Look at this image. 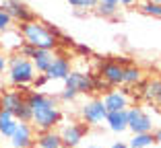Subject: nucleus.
<instances>
[{
  "instance_id": "6ab92c4d",
  "label": "nucleus",
  "mask_w": 161,
  "mask_h": 148,
  "mask_svg": "<svg viewBox=\"0 0 161 148\" xmlns=\"http://www.w3.org/2000/svg\"><path fill=\"white\" fill-rule=\"evenodd\" d=\"M52 60H54V52H50V49H37L35 48L33 56H31V62H33V68H35L37 74H46L50 64H52Z\"/></svg>"
},
{
  "instance_id": "f03ea898",
  "label": "nucleus",
  "mask_w": 161,
  "mask_h": 148,
  "mask_svg": "<svg viewBox=\"0 0 161 148\" xmlns=\"http://www.w3.org/2000/svg\"><path fill=\"white\" fill-rule=\"evenodd\" d=\"M37 72L33 68V62L29 58L21 56L19 52L8 54V62H6V80L10 86L19 89L23 95H27L31 91V84H33Z\"/></svg>"
},
{
  "instance_id": "aec40b11",
  "label": "nucleus",
  "mask_w": 161,
  "mask_h": 148,
  "mask_svg": "<svg viewBox=\"0 0 161 148\" xmlns=\"http://www.w3.org/2000/svg\"><path fill=\"white\" fill-rule=\"evenodd\" d=\"M126 144L128 148H149L155 144V138H153V132H149V134H132V138Z\"/></svg>"
},
{
  "instance_id": "9d476101",
  "label": "nucleus",
  "mask_w": 161,
  "mask_h": 148,
  "mask_svg": "<svg viewBox=\"0 0 161 148\" xmlns=\"http://www.w3.org/2000/svg\"><path fill=\"white\" fill-rule=\"evenodd\" d=\"M122 70H124V68L120 66V64H116L114 60L109 58V60L99 62L95 74H97L105 84H109L112 89H116V86H122Z\"/></svg>"
},
{
  "instance_id": "b1692460",
  "label": "nucleus",
  "mask_w": 161,
  "mask_h": 148,
  "mask_svg": "<svg viewBox=\"0 0 161 148\" xmlns=\"http://www.w3.org/2000/svg\"><path fill=\"white\" fill-rule=\"evenodd\" d=\"M13 117L19 121V124H31V107H29L27 103L19 105L17 109L13 111Z\"/></svg>"
},
{
  "instance_id": "a211bd4d",
  "label": "nucleus",
  "mask_w": 161,
  "mask_h": 148,
  "mask_svg": "<svg viewBox=\"0 0 161 148\" xmlns=\"http://www.w3.org/2000/svg\"><path fill=\"white\" fill-rule=\"evenodd\" d=\"M105 125H108L109 132H114V134L126 132L128 130L126 111H108V115H105Z\"/></svg>"
},
{
  "instance_id": "dca6fc26",
  "label": "nucleus",
  "mask_w": 161,
  "mask_h": 148,
  "mask_svg": "<svg viewBox=\"0 0 161 148\" xmlns=\"http://www.w3.org/2000/svg\"><path fill=\"white\" fill-rule=\"evenodd\" d=\"M142 80H145V70H142L138 64L124 66V70H122V86H126V89H136Z\"/></svg>"
},
{
  "instance_id": "7ed1b4c3",
  "label": "nucleus",
  "mask_w": 161,
  "mask_h": 148,
  "mask_svg": "<svg viewBox=\"0 0 161 148\" xmlns=\"http://www.w3.org/2000/svg\"><path fill=\"white\" fill-rule=\"evenodd\" d=\"M19 33L23 35V41L27 45H33L37 49H50V52L58 49V39L47 31V25L39 19H33L29 23H21Z\"/></svg>"
},
{
  "instance_id": "72a5a7b5",
  "label": "nucleus",
  "mask_w": 161,
  "mask_h": 148,
  "mask_svg": "<svg viewBox=\"0 0 161 148\" xmlns=\"http://www.w3.org/2000/svg\"><path fill=\"white\" fill-rule=\"evenodd\" d=\"M109 148H128V144H126V142H122V140H116V142L112 144Z\"/></svg>"
},
{
  "instance_id": "5701e85b",
  "label": "nucleus",
  "mask_w": 161,
  "mask_h": 148,
  "mask_svg": "<svg viewBox=\"0 0 161 148\" xmlns=\"http://www.w3.org/2000/svg\"><path fill=\"white\" fill-rule=\"evenodd\" d=\"M17 125H19V121L14 120V117H8V120L0 117V138L10 140V136H13L14 130H17Z\"/></svg>"
},
{
  "instance_id": "2f4dec72",
  "label": "nucleus",
  "mask_w": 161,
  "mask_h": 148,
  "mask_svg": "<svg viewBox=\"0 0 161 148\" xmlns=\"http://www.w3.org/2000/svg\"><path fill=\"white\" fill-rule=\"evenodd\" d=\"M118 6H124V8H130V6H136L138 0H114Z\"/></svg>"
},
{
  "instance_id": "39448f33",
  "label": "nucleus",
  "mask_w": 161,
  "mask_h": 148,
  "mask_svg": "<svg viewBox=\"0 0 161 148\" xmlns=\"http://www.w3.org/2000/svg\"><path fill=\"white\" fill-rule=\"evenodd\" d=\"M105 115L108 109L103 107L101 97H87L79 105V120L85 121L89 128H97V125L105 124Z\"/></svg>"
},
{
  "instance_id": "f8f14e48",
  "label": "nucleus",
  "mask_w": 161,
  "mask_h": 148,
  "mask_svg": "<svg viewBox=\"0 0 161 148\" xmlns=\"http://www.w3.org/2000/svg\"><path fill=\"white\" fill-rule=\"evenodd\" d=\"M8 142H10L13 148H33V144H35V130H33V125L31 124H19Z\"/></svg>"
},
{
  "instance_id": "0eeeda50",
  "label": "nucleus",
  "mask_w": 161,
  "mask_h": 148,
  "mask_svg": "<svg viewBox=\"0 0 161 148\" xmlns=\"http://www.w3.org/2000/svg\"><path fill=\"white\" fill-rule=\"evenodd\" d=\"M62 82H64L66 89H72L79 95H93L95 93V74H91V72H83V70L72 68L70 74Z\"/></svg>"
},
{
  "instance_id": "ddd939ff",
  "label": "nucleus",
  "mask_w": 161,
  "mask_h": 148,
  "mask_svg": "<svg viewBox=\"0 0 161 148\" xmlns=\"http://www.w3.org/2000/svg\"><path fill=\"white\" fill-rule=\"evenodd\" d=\"M141 97L145 103H151V105H157L161 107V78H149V80H142L138 84Z\"/></svg>"
},
{
  "instance_id": "cd10ccee",
  "label": "nucleus",
  "mask_w": 161,
  "mask_h": 148,
  "mask_svg": "<svg viewBox=\"0 0 161 148\" xmlns=\"http://www.w3.org/2000/svg\"><path fill=\"white\" fill-rule=\"evenodd\" d=\"M13 19L8 17V13H6L4 8H0V33H4V31H8V29H13Z\"/></svg>"
},
{
  "instance_id": "e433bc0d",
  "label": "nucleus",
  "mask_w": 161,
  "mask_h": 148,
  "mask_svg": "<svg viewBox=\"0 0 161 148\" xmlns=\"http://www.w3.org/2000/svg\"><path fill=\"white\" fill-rule=\"evenodd\" d=\"M97 2H108V4H116L114 0H97Z\"/></svg>"
},
{
  "instance_id": "a878e982",
  "label": "nucleus",
  "mask_w": 161,
  "mask_h": 148,
  "mask_svg": "<svg viewBox=\"0 0 161 148\" xmlns=\"http://www.w3.org/2000/svg\"><path fill=\"white\" fill-rule=\"evenodd\" d=\"M68 4L72 6V8H76V10H93L95 8V4H97V0H66Z\"/></svg>"
},
{
  "instance_id": "473e14b6",
  "label": "nucleus",
  "mask_w": 161,
  "mask_h": 148,
  "mask_svg": "<svg viewBox=\"0 0 161 148\" xmlns=\"http://www.w3.org/2000/svg\"><path fill=\"white\" fill-rule=\"evenodd\" d=\"M46 25H47V31H50V33H52V35H54L56 39H58V37L62 35V29H58L56 25H52V23H46Z\"/></svg>"
},
{
  "instance_id": "412c9836",
  "label": "nucleus",
  "mask_w": 161,
  "mask_h": 148,
  "mask_svg": "<svg viewBox=\"0 0 161 148\" xmlns=\"http://www.w3.org/2000/svg\"><path fill=\"white\" fill-rule=\"evenodd\" d=\"M95 14H99L103 19H118V13H120V6L118 4H108V2H97L95 4Z\"/></svg>"
},
{
  "instance_id": "1a4fd4ad",
  "label": "nucleus",
  "mask_w": 161,
  "mask_h": 148,
  "mask_svg": "<svg viewBox=\"0 0 161 148\" xmlns=\"http://www.w3.org/2000/svg\"><path fill=\"white\" fill-rule=\"evenodd\" d=\"M0 8H4L6 13H8V17L13 19V23H19V25L37 19L33 8L29 4H25L23 0H2V2H0Z\"/></svg>"
},
{
  "instance_id": "f704fd0d",
  "label": "nucleus",
  "mask_w": 161,
  "mask_h": 148,
  "mask_svg": "<svg viewBox=\"0 0 161 148\" xmlns=\"http://www.w3.org/2000/svg\"><path fill=\"white\" fill-rule=\"evenodd\" d=\"M153 138H155V142H159V144H161V128L153 130Z\"/></svg>"
},
{
  "instance_id": "393cba45",
  "label": "nucleus",
  "mask_w": 161,
  "mask_h": 148,
  "mask_svg": "<svg viewBox=\"0 0 161 148\" xmlns=\"http://www.w3.org/2000/svg\"><path fill=\"white\" fill-rule=\"evenodd\" d=\"M79 93H75L72 91V89H66V86H64V89H62V91H58V95H56V99L60 101V103H75L76 99H79Z\"/></svg>"
},
{
  "instance_id": "6e6552de",
  "label": "nucleus",
  "mask_w": 161,
  "mask_h": 148,
  "mask_svg": "<svg viewBox=\"0 0 161 148\" xmlns=\"http://www.w3.org/2000/svg\"><path fill=\"white\" fill-rule=\"evenodd\" d=\"M101 101L108 111H126L132 105V93L126 86H116V89H109L108 93H103Z\"/></svg>"
},
{
  "instance_id": "c85d7f7f",
  "label": "nucleus",
  "mask_w": 161,
  "mask_h": 148,
  "mask_svg": "<svg viewBox=\"0 0 161 148\" xmlns=\"http://www.w3.org/2000/svg\"><path fill=\"white\" fill-rule=\"evenodd\" d=\"M47 82H50V80H47V76H46V74H37L31 86H33V91H43V86H46Z\"/></svg>"
},
{
  "instance_id": "423d86ee",
  "label": "nucleus",
  "mask_w": 161,
  "mask_h": 148,
  "mask_svg": "<svg viewBox=\"0 0 161 148\" xmlns=\"http://www.w3.org/2000/svg\"><path fill=\"white\" fill-rule=\"evenodd\" d=\"M126 120H128V130L132 134H149L155 130L151 113L141 105H130L126 109Z\"/></svg>"
},
{
  "instance_id": "4c0bfd02",
  "label": "nucleus",
  "mask_w": 161,
  "mask_h": 148,
  "mask_svg": "<svg viewBox=\"0 0 161 148\" xmlns=\"http://www.w3.org/2000/svg\"><path fill=\"white\" fill-rule=\"evenodd\" d=\"M0 148H13V146H10V144H8V146H0Z\"/></svg>"
},
{
  "instance_id": "f3484780",
  "label": "nucleus",
  "mask_w": 161,
  "mask_h": 148,
  "mask_svg": "<svg viewBox=\"0 0 161 148\" xmlns=\"http://www.w3.org/2000/svg\"><path fill=\"white\" fill-rule=\"evenodd\" d=\"M33 148H64V144L56 130H47V132H35Z\"/></svg>"
},
{
  "instance_id": "bb28decb",
  "label": "nucleus",
  "mask_w": 161,
  "mask_h": 148,
  "mask_svg": "<svg viewBox=\"0 0 161 148\" xmlns=\"http://www.w3.org/2000/svg\"><path fill=\"white\" fill-rule=\"evenodd\" d=\"M72 49H75V54H76L79 58H83V60H87V58H93V49H91L89 45H85V43L75 41V43H72Z\"/></svg>"
},
{
  "instance_id": "2eb2a0df",
  "label": "nucleus",
  "mask_w": 161,
  "mask_h": 148,
  "mask_svg": "<svg viewBox=\"0 0 161 148\" xmlns=\"http://www.w3.org/2000/svg\"><path fill=\"white\" fill-rule=\"evenodd\" d=\"M23 35L19 33V29H8V31H4L2 33V37H0V49L4 54H14L19 52L21 45H23Z\"/></svg>"
},
{
  "instance_id": "c9c22d12",
  "label": "nucleus",
  "mask_w": 161,
  "mask_h": 148,
  "mask_svg": "<svg viewBox=\"0 0 161 148\" xmlns=\"http://www.w3.org/2000/svg\"><path fill=\"white\" fill-rule=\"evenodd\" d=\"M85 148H103V146H99V144H87Z\"/></svg>"
},
{
  "instance_id": "9b49d317",
  "label": "nucleus",
  "mask_w": 161,
  "mask_h": 148,
  "mask_svg": "<svg viewBox=\"0 0 161 148\" xmlns=\"http://www.w3.org/2000/svg\"><path fill=\"white\" fill-rule=\"evenodd\" d=\"M70 70H72L70 58H68L66 54H58V49H56V52H54V60H52V64H50V68H47L46 76H47L50 82L64 80V78L70 74Z\"/></svg>"
},
{
  "instance_id": "f257e3e1",
  "label": "nucleus",
  "mask_w": 161,
  "mask_h": 148,
  "mask_svg": "<svg viewBox=\"0 0 161 148\" xmlns=\"http://www.w3.org/2000/svg\"><path fill=\"white\" fill-rule=\"evenodd\" d=\"M25 103L31 107V125H33L35 132L56 130L60 125V121L64 120V113L60 109V101L56 99V95L31 89L25 95Z\"/></svg>"
},
{
  "instance_id": "4468645a",
  "label": "nucleus",
  "mask_w": 161,
  "mask_h": 148,
  "mask_svg": "<svg viewBox=\"0 0 161 148\" xmlns=\"http://www.w3.org/2000/svg\"><path fill=\"white\" fill-rule=\"evenodd\" d=\"M23 103H25V95L19 89H14V86H10V89H0V109H6V111L13 113V111L19 105H23Z\"/></svg>"
},
{
  "instance_id": "7c9ffc66",
  "label": "nucleus",
  "mask_w": 161,
  "mask_h": 148,
  "mask_svg": "<svg viewBox=\"0 0 161 148\" xmlns=\"http://www.w3.org/2000/svg\"><path fill=\"white\" fill-rule=\"evenodd\" d=\"M6 62H8V54H4L2 49H0V74L6 72Z\"/></svg>"
},
{
  "instance_id": "20e7f679",
  "label": "nucleus",
  "mask_w": 161,
  "mask_h": 148,
  "mask_svg": "<svg viewBox=\"0 0 161 148\" xmlns=\"http://www.w3.org/2000/svg\"><path fill=\"white\" fill-rule=\"evenodd\" d=\"M89 130L91 128L80 120H62L56 132L60 134L64 148H79L85 140V136L89 134Z\"/></svg>"
},
{
  "instance_id": "58836bf2",
  "label": "nucleus",
  "mask_w": 161,
  "mask_h": 148,
  "mask_svg": "<svg viewBox=\"0 0 161 148\" xmlns=\"http://www.w3.org/2000/svg\"><path fill=\"white\" fill-rule=\"evenodd\" d=\"M153 2H159V4H161V0H153Z\"/></svg>"
},
{
  "instance_id": "c756f323",
  "label": "nucleus",
  "mask_w": 161,
  "mask_h": 148,
  "mask_svg": "<svg viewBox=\"0 0 161 148\" xmlns=\"http://www.w3.org/2000/svg\"><path fill=\"white\" fill-rule=\"evenodd\" d=\"M112 60H114V62L116 64H120V66H130V64H134L132 62V60H130V58H128V56H116V58H112Z\"/></svg>"
},
{
  "instance_id": "4be33fe9",
  "label": "nucleus",
  "mask_w": 161,
  "mask_h": 148,
  "mask_svg": "<svg viewBox=\"0 0 161 148\" xmlns=\"http://www.w3.org/2000/svg\"><path fill=\"white\" fill-rule=\"evenodd\" d=\"M138 10L147 17H153V19H161V4L159 2H153V0H138Z\"/></svg>"
},
{
  "instance_id": "ea45409f",
  "label": "nucleus",
  "mask_w": 161,
  "mask_h": 148,
  "mask_svg": "<svg viewBox=\"0 0 161 148\" xmlns=\"http://www.w3.org/2000/svg\"><path fill=\"white\" fill-rule=\"evenodd\" d=\"M159 117H161V107H159Z\"/></svg>"
}]
</instances>
